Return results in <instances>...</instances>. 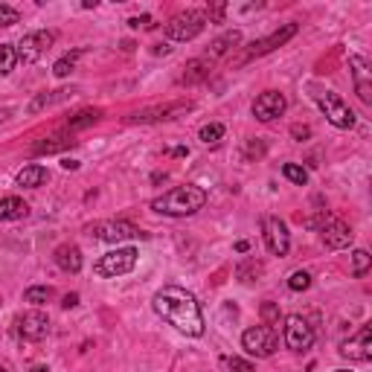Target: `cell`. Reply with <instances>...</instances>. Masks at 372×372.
I'll return each mask as SVG.
<instances>
[{"instance_id":"obj_1","label":"cell","mask_w":372,"mask_h":372,"mask_svg":"<svg viewBox=\"0 0 372 372\" xmlns=\"http://www.w3.org/2000/svg\"><path fill=\"white\" fill-rule=\"evenodd\" d=\"M158 317H163L169 326H174L181 335L201 338L204 335V315L201 305L195 300V294H189L181 285H163L151 300Z\"/></svg>"},{"instance_id":"obj_2","label":"cell","mask_w":372,"mask_h":372,"mask_svg":"<svg viewBox=\"0 0 372 372\" xmlns=\"http://www.w3.org/2000/svg\"><path fill=\"white\" fill-rule=\"evenodd\" d=\"M204 204H207V192L195 184H186V186H174L163 192L160 198H154L151 209L160 215H172V219H184V215H195L198 209H204Z\"/></svg>"},{"instance_id":"obj_3","label":"cell","mask_w":372,"mask_h":372,"mask_svg":"<svg viewBox=\"0 0 372 372\" xmlns=\"http://www.w3.org/2000/svg\"><path fill=\"white\" fill-rule=\"evenodd\" d=\"M134 265H137V250L134 247H113L93 265V270H96V277L113 280V277H125V273H131Z\"/></svg>"},{"instance_id":"obj_4","label":"cell","mask_w":372,"mask_h":372,"mask_svg":"<svg viewBox=\"0 0 372 372\" xmlns=\"http://www.w3.org/2000/svg\"><path fill=\"white\" fill-rule=\"evenodd\" d=\"M315 102L320 105V111L326 113V120L335 125V128H355V113L352 108L340 99L335 90H315Z\"/></svg>"},{"instance_id":"obj_5","label":"cell","mask_w":372,"mask_h":372,"mask_svg":"<svg viewBox=\"0 0 372 372\" xmlns=\"http://www.w3.org/2000/svg\"><path fill=\"white\" fill-rule=\"evenodd\" d=\"M242 346L247 355H256V358H270L280 346V335L273 326H253L242 335Z\"/></svg>"},{"instance_id":"obj_6","label":"cell","mask_w":372,"mask_h":372,"mask_svg":"<svg viewBox=\"0 0 372 372\" xmlns=\"http://www.w3.org/2000/svg\"><path fill=\"white\" fill-rule=\"evenodd\" d=\"M207 27V18L204 12L198 9H189V12H181L174 15L172 21L166 24V35L172 38V41H192V38H198Z\"/></svg>"},{"instance_id":"obj_7","label":"cell","mask_w":372,"mask_h":372,"mask_svg":"<svg viewBox=\"0 0 372 372\" xmlns=\"http://www.w3.org/2000/svg\"><path fill=\"white\" fill-rule=\"evenodd\" d=\"M294 35H297V24H285V27H280L277 32H270L268 38H259V41H253V44L236 58V64H247V62H253V58H262V55L273 53L277 47L288 44Z\"/></svg>"},{"instance_id":"obj_8","label":"cell","mask_w":372,"mask_h":372,"mask_svg":"<svg viewBox=\"0 0 372 372\" xmlns=\"http://www.w3.org/2000/svg\"><path fill=\"white\" fill-rule=\"evenodd\" d=\"M55 41V32L53 29H38V32H27L21 41L15 44V53H18V62L21 64H35Z\"/></svg>"},{"instance_id":"obj_9","label":"cell","mask_w":372,"mask_h":372,"mask_svg":"<svg viewBox=\"0 0 372 372\" xmlns=\"http://www.w3.org/2000/svg\"><path fill=\"white\" fill-rule=\"evenodd\" d=\"M285 343L294 352L311 349V343H315V329H311V323L305 317H300V315H291L285 320Z\"/></svg>"},{"instance_id":"obj_10","label":"cell","mask_w":372,"mask_h":372,"mask_svg":"<svg viewBox=\"0 0 372 372\" xmlns=\"http://www.w3.org/2000/svg\"><path fill=\"white\" fill-rule=\"evenodd\" d=\"M288 108L285 96L280 90H265L256 96V102H253V116H256L259 123H273L277 116H282Z\"/></svg>"},{"instance_id":"obj_11","label":"cell","mask_w":372,"mask_h":372,"mask_svg":"<svg viewBox=\"0 0 372 372\" xmlns=\"http://www.w3.org/2000/svg\"><path fill=\"white\" fill-rule=\"evenodd\" d=\"M18 335L24 340H44L50 335V317L38 308L27 311V315L18 317Z\"/></svg>"},{"instance_id":"obj_12","label":"cell","mask_w":372,"mask_h":372,"mask_svg":"<svg viewBox=\"0 0 372 372\" xmlns=\"http://www.w3.org/2000/svg\"><path fill=\"white\" fill-rule=\"evenodd\" d=\"M340 355L349 361H369L372 358V326H361L355 338H349L340 343Z\"/></svg>"},{"instance_id":"obj_13","label":"cell","mask_w":372,"mask_h":372,"mask_svg":"<svg viewBox=\"0 0 372 372\" xmlns=\"http://www.w3.org/2000/svg\"><path fill=\"white\" fill-rule=\"evenodd\" d=\"M262 230H265V244L273 256H285L288 247H291V236H288V227L285 221L280 219H265L262 221Z\"/></svg>"},{"instance_id":"obj_14","label":"cell","mask_w":372,"mask_h":372,"mask_svg":"<svg viewBox=\"0 0 372 372\" xmlns=\"http://www.w3.org/2000/svg\"><path fill=\"white\" fill-rule=\"evenodd\" d=\"M96 239H102V242H125V239H146V233L140 227H134L131 221H105L96 227Z\"/></svg>"},{"instance_id":"obj_15","label":"cell","mask_w":372,"mask_h":372,"mask_svg":"<svg viewBox=\"0 0 372 372\" xmlns=\"http://www.w3.org/2000/svg\"><path fill=\"white\" fill-rule=\"evenodd\" d=\"M320 233H323L326 247H331V250H343V247L352 244V239H355L352 227H349L346 221H340V219H331V215L326 219V224L320 227Z\"/></svg>"},{"instance_id":"obj_16","label":"cell","mask_w":372,"mask_h":372,"mask_svg":"<svg viewBox=\"0 0 372 372\" xmlns=\"http://www.w3.org/2000/svg\"><path fill=\"white\" fill-rule=\"evenodd\" d=\"M192 102H174V105H158V108H146V111H137L131 116V123H160V120H174L178 113L192 111Z\"/></svg>"},{"instance_id":"obj_17","label":"cell","mask_w":372,"mask_h":372,"mask_svg":"<svg viewBox=\"0 0 372 372\" xmlns=\"http://www.w3.org/2000/svg\"><path fill=\"white\" fill-rule=\"evenodd\" d=\"M209 73H212V58H192V62H186L184 73H181V85H198L204 79H209Z\"/></svg>"},{"instance_id":"obj_18","label":"cell","mask_w":372,"mask_h":372,"mask_svg":"<svg viewBox=\"0 0 372 372\" xmlns=\"http://www.w3.org/2000/svg\"><path fill=\"white\" fill-rule=\"evenodd\" d=\"M53 259H55L58 268L67 270V273H79V270H82V250L76 247V244H62V247H55Z\"/></svg>"},{"instance_id":"obj_19","label":"cell","mask_w":372,"mask_h":372,"mask_svg":"<svg viewBox=\"0 0 372 372\" xmlns=\"http://www.w3.org/2000/svg\"><path fill=\"white\" fill-rule=\"evenodd\" d=\"M15 181H18V186H24V189H35V186H41V184L50 181V172H47L44 166L32 163V166H24L21 172H18Z\"/></svg>"},{"instance_id":"obj_20","label":"cell","mask_w":372,"mask_h":372,"mask_svg":"<svg viewBox=\"0 0 372 372\" xmlns=\"http://www.w3.org/2000/svg\"><path fill=\"white\" fill-rule=\"evenodd\" d=\"M239 44H242V32H239V29H230V32L219 35V38H215V41L209 44L207 58H221V55H227L233 47H239Z\"/></svg>"},{"instance_id":"obj_21","label":"cell","mask_w":372,"mask_h":372,"mask_svg":"<svg viewBox=\"0 0 372 372\" xmlns=\"http://www.w3.org/2000/svg\"><path fill=\"white\" fill-rule=\"evenodd\" d=\"M349 64L355 67V85H358V96L364 99V105H372V85L366 79V62L361 55H352L349 58Z\"/></svg>"},{"instance_id":"obj_22","label":"cell","mask_w":372,"mask_h":372,"mask_svg":"<svg viewBox=\"0 0 372 372\" xmlns=\"http://www.w3.org/2000/svg\"><path fill=\"white\" fill-rule=\"evenodd\" d=\"M29 212V207L24 204V198L9 195V198H0V221H18Z\"/></svg>"},{"instance_id":"obj_23","label":"cell","mask_w":372,"mask_h":372,"mask_svg":"<svg viewBox=\"0 0 372 372\" xmlns=\"http://www.w3.org/2000/svg\"><path fill=\"white\" fill-rule=\"evenodd\" d=\"M70 90H50V93H38L35 99H32V105H29V113H38L41 108H50V105H55V102H64V99H70Z\"/></svg>"},{"instance_id":"obj_24","label":"cell","mask_w":372,"mask_h":372,"mask_svg":"<svg viewBox=\"0 0 372 372\" xmlns=\"http://www.w3.org/2000/svg\"><path fill=\"white\" fill-rule=\"evenodd\" d=\"M67 146H73V140L67 134H55V137H50V140H41V143H35L32 146V154H50V151H62V149H67Z\"/></svg>"},{"instance_id":"obj_25","label":"cell","mask_w":372,"mask_h":372,"mask_svg":"<svg viewBox=\"0 0 372 372\" xmlns=\"http://www.w3.org/2000/svg\"><path fill=\"white\" fill-rule=\"evenodd\" d=\"M82 53H85V50H73V53H67L64 58H58V62L53 64V73L58 76V79H64V76H70V73L76 70V62L82 58Z\"/></svg>"},{"instance_id":"obj_26","label":"cell","mask_w":372,"mask_h":372,"mask_svg":"<svg viewBox=\"0 0 372 372\" xmlns=\"http://www.w3.org/2000/svg\"><path fill=\"white\" fill-rule=\"evenodd\" d=\"M99 116H102V111H82V113H76L73 120L67 123V131L73 134V131H79V128H88L93 123H99Z\"/></svg>"},{"instance_id":"obj_27","label":"cell","mask_w":372,"mask_h":372,"mask_svg":"<svg viewBox=\"0 0 372 372\" xmlns=\"http://www.w3.org/2000/svg\"><path fill=\"white\" fill-rule=\"evenodd\" d=\"M18 64V53L15 44H0V76H9Z\"/></svg>"},{"instance_id":"obj_28","label":"cell","mask_w":372,"mask_h":372,"mask_svg":"<svg viewBox=\"0 0 372 372\" xmlns=\"http://www.w3.org/2000/svg\"><path fill=\"white\" fill-rule=\"evenodd\" d=\"M53 297H55V291H53L50 285H38V288H29V291L24 294V300L32 303V305H44V303H50Z\"/></svg>"},{"instance_id":"obj_29","label":"cell","mask_w":372,"mask_h":372,"mask_svg":"<svg viewBox=\"0 0 372 372\" xmlns=\"http://www.w3.org/2000/svg\"><path fill=\"white\" fill-rule=\"evenodd\" d=\"M221 137H224V125H219V123H209V125H204V128L198 131V140H201L204 146L221 143Z\"/></svg>"},{"instance_id":"obj_30","label":"cell","mask_w":372,"mask_h":372,"mask_svg":"<svg viewBox=\"0 0 372 372\" xmlns=\"http://www.w3.org/2000/svg\"><path fill=\"white\" fill-rule=\"evenodd\" d=\"M369 265H372V256L366 250H355L352 253V277H364V273L369 270Z\"/></svg>"},{"instance_id":"obj_31","label":"cell","mask_w":372,"mask_h":372,"mask_svg":"<svg viewBox=\"0 0 372 372\" xmlns=\"http://www.w3.org/2000/svg\"><path fill=\"white\" fill-rule=\"evenodd\" d=\"M282 174H285L291 184H297V186H305L308 184V172L303 166H297V163H285L282 166Z\"/></svg>"},{"instance_id":"obj_32","label":"cell","mask_w":372,"mask_h":372,"mask_svg":"<svg viewBox=\"0 0 372 372\" xmlns=\"http://www.w3.org/2000/svg\"><path fill=\"white\" fill-rule=\"evenodd\" d=\"M308 285H311V277H308L305 270H294L291 273V280H288V288L291 291H305Z\"/></svg>"},{"instance_id":"obj_33","label":"cell","mask_w":372,"mask_h":372,"mask_svg":"<svg viewBox=\"0 0 372 372\" xmlns=\"http://www.w3.org/2000/svg\"><path fill=\"white\" fill-rule=\"evenodd\" d=\"M230 372H256V369H253V364L250 361H244V358H236V355H233V358H224L221 361Z\"/></svg>"},{"instance_id":"obj_34","label":"cell","mask_w":372,"mask_h":372,"mask_svg":"<svg viewBox=\"0 0 372 372\" xmlns=\"http://www.w3.org/2000/svg\"><path fill=\"white\" fill-rule=\"evenodd\" d=\"M18 24V12L6 4H0V27H15Z\"/></svg>"},{"instance_id":"obj_35","label":"cell","mask_w":372,"mask_h":372,"mask_svg":"<svg viewBox=\"0 0 372 372\" xmlns=\"http://www.w3.org/2000/svg\"><path fill=\"white\" fill-rule=\"evenodd\" d=\"M224 12H227V4H215V6H209L207 12H204V18H209V21H224Z\"/></svg>"},{"instance_id":"obj_36","label":"cell","mask_w":372,"mask_h":372,"mask_svg":"<svg viewBox=\"0 0 372 372\" xmlns=\"http://www.w3.org/2000/svg\"><path fill=\"white\" fill-rule=\"evenodd\" d=\"M128 24H131L134 29H140V27H143V29H151V27H154L149 15H143V18H131V21H128Z\"/></svg>"},{"instance_id":"obj_37","label":"cell","mask_w":372,"mask_h":372,"mask_svg":"<svg viewBox=\"0 0 372 372\" xmlns=\"http://www.w3.org/2000/svg\"><path fill=\"white\" fill-rule=\"evenodd\" d=\"M262 317H265V320H277V317H280L277 305H273V303H265V305H262Z\"/></svg>"},{"instance_id":"obj_38","label":"cell","mask_w":372,"mask_h":372,"mask_svg":"<svg viewBox=\"0 0 372 372\" xmlns=\"http://www.w3.org/2000/svg\"><path fill=\"white\" fill-rule=\"evenodd\" d=\"M291 134H294V137H297V140L303 143L305 137H311V128H305V125H294V128H291Z\"/></svg>"},{"instance_id":"obj_39","label":"cell","mask_w":372,"mask_h":372,"mask_svg":"<svg viewBox=\"0 0 372 372\" xmlns=\"http://www.w3.org/2000/svg\"><path fill=\"white\" fill-rule=\"evenodd\" d=\"M62 305H64V308H73V305H79V294H67Z\"/></svg>"},{"instance_id":"obj_40","label":"cell","mask_w":372,"mask_h":372,"mask_svg":"<svg viewBox=\"0 0 372 372\" xmlns=\"http://www.w3.org/2000/svg\"><path fill=\"white\" fill-rule=\"evenodd\" d=\"M62 166H64L67 172H76V169H79V160H64Z\"/></svg>"},{"instance_id":"obj_41","label":"cell","mask_w":372,"mask_h":372,"mask_svg":"<svg viewBox=\"0 0 372 372\" xmlns=\"http://www.w3.org/2000/svg\"><path fill=\"white\" fill-rule=\"evenodd\" d=\"M169 50H172V47H166V44H154V55H160V53H163V55H166V53H169Z\"/></svg>"},{"instance_id":"obj_42","label":"cell","mask_w":372,"mask_h":372,"mask_svg":"<svg viewBox=\"0 0 372 372\" xmlns=\"http://www.w3.org/2000/svg\"><path fill=\"white\" fill-rule=\"evenodd\" d=\"M247 247H250L247 242H239V244H236V250H239V253H247Z\"/></svg>"},{"instance_id":"obj_43","label":"cell","mask_w":372,"mask_h":372,"mask_svg":"<svg viewBox=\"0 0 372 372\" xmlns=\"http://www.w3.org/2000/svg\"><path fill=\"white\" fill-rule=\"evenodd\" d=\"M29 372H47V366H32Z\"/></svg>"},{"instance_id":"obj_44","label":"cell","mask_w":372,"mask_h":372,"mask_svg":"<svg viewBox=\"0 0 372 372\" xmlns=\"http://www.w3.org/2000/svg\"><path fill=\"white\" fill-rule=\"evenodd\" d=\"M0 372H6V369H4V366H0Z\"/></svg>"},{"instance_id":"obj_45","label":"cell","mask_w":372,"mask_h":372,"mask_svg":"<svg viewBox=\"0 0 372 372\" xmlns=\"http://www.w3.org/2000/svg\"><path fill=\"white\" fill-rule=\"evenodd\" d=\"M338 372H346V369H338Z\"/></svg>"}]
</instances>
